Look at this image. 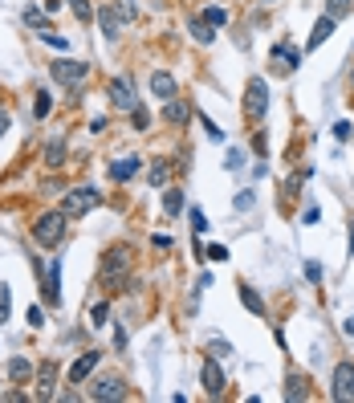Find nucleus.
I'll return each instance as SVG.
<instances>
[{
    "label": "nucleus",
    "mask_w": 354,
    "mask_h": 403,
    "mask_svg": "<svg viewBox=\"0 0 354 403\" xmlns=\"http://www.w3.org/2000/svg\"><path fill=\"white\" fill-rule=\"evenodd\" d=\"M188 118H192V106H188V102H176V98L163 102V123L179 127V123H188Z\"/></svg>",
    "instance_id": "17"
},
{
    "label": "nucleus",
    "mask_w": 354,
    "mask_h": 403,
    "mask_svg": "<svg viewBox=\"0 0 354 403\" xmlns=\"http://www.w3.org/2000/svg\"><path fill=\"white\" fill-rule=\"evenodd\" d=\"M25 318H29L33 330H41V326H45V310H41V306H29V314H25Z\"/></svg>",
    "instance_id": "34"
},
{
    "label": "nucleus",
    "mask_w": 354,
    "mask_h": 403,
    "mask_svg": "<svg viewBox=\"0 0 354 403\" xmlns=\"http://www.w3.org/2000/svg\"><path fill=\"white\" fill-rule=\"evenodd\" d=\"M342 330H346V334H350V339H354V314H350V318H346V326H342Z\"/></svg>",
    "instance_id": "46"
},
{
    "label": "nucleus",
    "mask_w": 354,
    "mask_h": 403,
    "mask_svg": "<svg viewBox=\"0 0 354 403\" xmlns=\"http://www.w3.org/2000/svg\"><path fill=\"white\" fill-rule=\"evenodd\" d=\"M318 216H322V208H318V204H309V208H306V216H302V220H306V225H318Z\"/></svg>",
    "instance_id": "44"
},
{
    "label": "nucleus",
    "mask_w": 354,
    "mask_h": 403,
    "mask_svg": "<svg viewBox=\"0 0 354 403\" xmlns=\"http://www.w3.org/2000/svg\"><path fill=\"white\" fill-rule=\"evenodd\" d=\"M192 228H195V232H208V216H204V212H200V208H192Z\"/></svg>",
    "instance_id": "37"
},
{
    "label": "nucleus",
    "mask_w": 354,
    "mask_h": 403,
    "mask_svg": "<svg viewBox=\"0 0 354 403\" xmlns=\"http://www.w3.org/2000/svg\"><path fill=\"white\" fill-rule=\"evenodd\" d=\"M53 387H57V363L45 358V363L37 367V399H53V395H57Z\"/></svg>",
    "instance_id": "11"
},
{
    "label": "nucleus",
    "mask_w": 354,
    "mask_h": 403,
    "mask_svg": "<svg viewBox=\"0 0 354 403\" xmlns=\"http://www.w3.org/2000/svg\"><path fill=\"white\" fill-rule=\"evenodd\" d=\"M139 167H143V159H139V155H122V159L110 163V179H114V183H127V179L139 176Z\"/></svg>",
    "instance_id": "14"
},
{
    "label": "nucleus",
    "mask_w": 354,
    "mask_h": 403,
    "mask_svg": "<svg viewBox=\"0 0 354 403\" xmlns=\"http://www.w3.org/2000/svg\"><path fill=\"white\" fill-rule=\"evenodd\" d=\"M167 176H171V167H167V163H151V183H155V188L167 183Z\"/></svg>",
    "instance_id": "31"
},
{
    "label": "nucleus",
    "mask_w": 354,
    "mask_h": 403,
    "mask_svg": "<svg viewBox=\"0 0 354 403\" xmlns=\"http://www.w3.org/2000/svg\"><path fill=\"white\" fill-rule=\"evenodd\" d=\"M8 306H13L8 302V285H0V322H8Z\"/></svg>",
    "instance_id": "39"
},
{
    "label": "nucleus",
    "mask_w": 354,
    "mask_h": 403,
    "mask_svg": "<svg viewBox=\"0 0 354 403\" xmlns=\"http://www.w3.org/2000/svg\"><path fill=\"white\" fill-rule=\"evenodd\" d=\"M98 363H102V355H98V351H86V355L69 367V383H74V387H78V383H86V379L98 371Z\"/></svg>",
    "instance_id": "13"
},
{
    "label": "nucleus",
    "mask_w": 354,
    "mask_h": 403,
    "mask_svg": "<svg viewBox=\"0 0 354 403\" xmlns=\"http://www.w3.org/2000/svg\"><path fill=\"white\" fill-rule=\"evenodd\" d=\"M90 399H98V403L127 399V383H122L118 375H102V379H94V387H90Z\"/></svg>",
    "instance_id": "7"
},
{
    "label": "nucleus",
    "mask_w": 354,
    "mask_h": 403,
    "mask_svg": "<svg viewBox=\"0 0 354 403\" xmlns=\"http://www.w3.org/2000/svg\"><path fill=\"white\" fill-rule=\"evenodd\" d=\"M244 167V155L241 151H232V155H228V171H241Z\"/></svg>",
    "instance_id": "43"
},
{
    "label": "nucleus",
    "mask_w": 354,
    "mask_h": 403,
    "mask_svg": "<svg viewBox=\"0 0 354 403\" xmlns=\"http://www.w3.org/2000/svg\"><path fill=\"white\" fill-rule=\"evenodd\" d=\"M41 41H45V45H53V49H62V53L69 49V41H65V37H57L53 29H41Z\"/></svg>",
    "instance_id": "30"
},
{
    "label": "nucleus",
    "mask_w": 354,
    "mask_h": 403,
    "mask_svg": "<svg viewBox=\"0 0 354 403\" xmlns=\"http://www.w3.org/2000/svg\"><path fill=\"white\" fill-rule=\"evenodd\" d=\"M106 127H110V123H106V114H98V118H90V127H86V130H90V135H102Z\"/></svg>",
    "instance_id": "41"
},
{
    "label": "nucleus",
    "mask_w": 354,
    "mask_h": 403,
    "mask_svg": "<svg viewBox=\"0 0 354 403\" xmlns=\"http://www.w3.org/2000/svg\"><path fill=\"white\" fill-rule=\"evenodd\" d=\"M49 74H53V81H62V86H78L90 74V65L78 62V57H57V62H49Z\"/></svg>",
    "instance_id": "6"
},
{
    "label": "nucleus",
    "mask_w": 354,
    "mask_h": 403,
    "mask_svg": "<svg viewBox=\"0 0 354 403\" xmlns=\"http://www.w3.org/2000/svg\"><path fill=\"white\" fill-rule=\"evenodd\" d=\"M265 110H269V81L249 78V86H244V114L249 118H265Z\"/></svg>",
    "instance_id": "4"
},
{
    "label": "nucleus",
    "mask_w": 354,
    "mask_h": 403,
    "mask_svg": "<svg viewBox=\"0 0 354 403\" xmlns=\"http://www.w3.org/2000/svg\"><path fill=\"white\" fill-rule=\"evenodd\" d=\"M330 399L334 403H350L354 399V363H338L330 375Z\"/></svg>",
    "instance_id": "5"
},
{
    "label": "nucleus",
    "mask_w": 354,
    "mask_h": 403,
    "mask_svg": "<svg viewBox=\"0 0 354 403\" xmlns=\"http://www.w3.org/2000/svg\"><path fill=\"white\" fill-rule=\"evenodd\" d=\"M130 123H135V130L151 127V114H147V106H135V110H130Z\"/></svg>",
    "instance_id": "29"
},
{
    "label": "nucleus",
    "mask_w": 354,
    "mask_h": 403,
    "mask_svg": "<svg viewBox=\"0 0 354 403\" xmlns=\"http://www.w3.org/2000/svg\"><path fill=\"white\" fill-rule=\"evenodd\" d=\"M151 94L159 98V102H167V98H176V94H179L176 78H171L167 69H155V74H151Z\"/></svg>",
    "instance_id": "15"
},
{
    "label": "nucleus",
    "mask_w": 354,
    "mask_h": 403,
    "mask_svg": "<svg viewBox=\"0 0 354 403\" xmlns=\"http://www.w3.org/2000/svg\"><path fill=\"white\" fill-rule=\"evenodd\" d=\"M98 204H102V192L86 183V188H74V192L62 195V216L65 220H81V216H86L90 208H98Z\"/></svg>",
    "instance_id": "1"
},
{
    "label": "nucleus",
    "mask_w": 354,
    "mask_h": 403,
    "mask_svg": "<svg viewBox=\"0 0 354 403\" xmlns=\"http://www.w3.org/2000/svg\"><path fill=\"white\" fill-rule=\"evenodd\" d=\"M200 383H204V391H208L212 399L216 395H224V387H228V379H224V367H220V358H204V367H200Z\"/></svg>",
    "instance_id": "8"
},
{
    "label": "nucleus",
    "mask_w": 354,
    "mask_h": 403,
    "mask_svg": "<svg viewBox=\"0 0 354 403\" xmlns=\"http://www.w3.org/2000/svg\"><path fill=\"white\" fill-rule=\"evenodd\" d=\"M200 123H204V130H208V139H216V143H220V139H224V135H220V127H216V123H212L208 114H200Z\"/></svg>",
    "instance_id": "38"
},
{
    "label": "nucleus",
    "mask_w": 354,
    "mask_h": 403,
    "mask_svg": "<svg viewBox=\"0 0 354 403\" xmlns=\"http://www.w3.org/2000/svg\"><path fill=\"white\" fill-rule=\"evenodd\" d=\"M41 293H45V306H62V257L49 265V273H41Z\"/></svg>",
    "instance_id": "9"
},
{
    "label": "nucleus",
    "mask_w": 354,
    "mask_h": 403,
    "mask_svg": "<svg viewBox=\"0 0 354 403\" xmlns=\"http://www.w3.org/2000/svg\"><path fill=\"white\" fill-rule=\"evenodd\" d=\"M306 277H309V281H314V285H318V281H322V277H326V269H322V265H318V261H306Z\"/></svg>",
    "instance_id": "36"
},
{
    "label": "nucleus",
    "mask_w": 354,
    "mask_h": 403,
    "mask_svg": "<svg viewBox=\"0 0 354 403\" xmlns=\"http://www.w3.org/2000/svg\"><path fill=\"white\" fill-rule=\"evenodd\" d=\"M334 139L346 143V139H350V123H334Z\"/></svg>",
    "instance_id": "42"
},
{
    "label": "nucleus",
    "mask_w": 354,
    "mask_h": 403,
    "mask_svg": "<svg viewBox=\"0 0 354 403\" xmlns=\"http://www.w3.org/2000/svg\"><path fill=\"white\" fill-rule=\"evenodd\" d=\"M269 57H273V69H277V74H293V69L302 65V53H297V45H290V41H277Z\"/></svg>",
    "instance_id": "10"
},
{
    "label": "nucleus",
    "mask_w": 354,
    "mask_h": 403,
    "mask_svg": "<svg viewBox=\"0 0 354 403\" xmlns=\"http://www.w3.org/2000/svg\"><path fill=\"white\" fill-rule=\"evenodd\" d=\"M208 355L212 358H228V355H232V346H228V342H220V339H212L208 342Z\"/></svg>",
    "instance_id": "33"
},
{
    "label": "nucleus",
    "mask_w": 354,
    "mask_h": 403,
    "mask_svg": "<svg viewBox=\"0 0 354 403\" xmlns=\"http://www.w3.org/2000/svg\"><path fill=\"white\" fill-rule=\"evenodd\" d=\"M41 159H45L49 171H57V167L65 163V139H49L45 151H41Z\"/></svg>",
    "instance_id": "18"
},
{
    "label": "nucleus",
    "mask_w": 354,
    "mask_h": 403,
    "mask_svg": "<svg viewBox=\"0 0 354 403\" xmlns=\"http://www.w3.org/2000/svg\"><path fill=\"white\" fill-rule=\"evenodd\" d=\"M8 135V110H0V139Z\"/></svg>",
    "instance_id": "45"
},
{
    "label": "nucleus",
    "mask_w": 354,
    "mask_h": 403,
    "mask_svg": "<svg viewBox=\"0 0 354 403\" xmlns=\"http://www.w3.org/2000/svg\"><path fill=\"white\" fill-rule=\"evenodd\" d=\"M49 13H41V8H33V4H25V25H33V29L41 33V29H49V21H45Z\"/></svg>",
    "instance_id": "25"
},
{
    "label": "nucleus",
    "mask_w": 354,
    "mask_h": 403,
    "mask_svg": "<svg viewBox=\"0 0 354 403\" xmlns=\"http://www.w3.org/2000/svg\"><path fill=\"white\" fill-rule=\"evenodd\" d=\"M350 8H354V0H326V13L334 16V21H342Z\"/></svg>",
    "instance_id": "27"
},
{
    "label": "nucleus",
    "mask_w": 354,
    "mask_h": 403,
    "mask_svg": "<svg viewBox=\"0 0 354 403\" xmlns=\"http://www.w3.org/2000/svg\"><path fill=\"white\" fill-rule=\"evenodd\" d=\"M33 375H37V367H33L29 358H13V363H8V379H13V383H29Z\"/></svg>",
    "instance_id": "21"
},
{
    "label": "nucleus",
    "mask_w": 354,
    "mask_h": 403,
    "mask_svg": "<svg viewBox=\"0 0 354 403\" xmlns=\"http://www.w3.org/2000/svg\"><path fill=\"white\" fill-rule=\"evenodd\" d=\"M188 29H192V37L200 41V45H212V41H216V29H212L204 16H192V21H188Z\"/></svg>",
    "instance_id": "20"
},
{
    "label": "nucleus",
    "mask_w": 354,
    "mask_h": 403,
    "mask_svg": "<svg viewBox=\"0 0 354 403\" xmlns=\"http://www.w3.org/2000/svg\"><path fill=\"white\" fill-rule=\"evenodd\" d=\"M122 16H135V8H130V4H102V8H98V21H102V37H106V41H118V37H122Z\"/></svg>",
    "instance_id": "3"
},
{
    "label": "nucleus",
    "mask_w": 354,
    "mask_h": 403,
    "mask_svg": "<svg viewBox=\"0 0 354 403\" xmlns=\"http://www.w3.org/2000/svg\"><path fill=\"white\" fill-rule=\"evenodd\" d=\"M232 204H236V212H249L253 204H257V195H253V192H241L236 200H232Z\"/></svg>",
    "instance_id": "35"
},
{
    "label": "nucleus",
    "mask_w": 354,
    "mask_h": 403,
    "mask_svg": "<svg viewBox=\"0 0 354 403\" xmlns=\"http://www.w3.org/2000/svg\"><path fill=\"white\" fill-rule=\"evenodd\" d=\"M110 102L118 106V110H135V106H139V98H135V86H130L127 78H114V81H110Z\"/></svg>",
    "instance_id": "12"
},
{
    "label": "nucleus",
    "mask_w": 354,
    "mask_h": 403,
    "mask_svg": "<svg viewBox=\"0 0 354 403\" xmlns=\"http://www.w3.org/2000/svg\"><path fill=\"white\" fill-rule=\"evenodd\" d=\"M106 318H110V302H94L90 306V326H106Z\"/></svg>",
    "instance_id": "26"
},
{
    "label": "nucleus",
    "mask_w": 354,
    "mask_h": 403,
    "mask_svg": "<svg viewBox=\"0 0 354 403\" xmlns=\"http://www.w3.org/2000/svg\"><path fill=\"white\" fill-rule=\"evenodd\" d=\"M334 25H338V21H334L330 13H326V16H318V25H314V33H309L306 49H318V45H326V41L334 37Z\"/></svg>",
    "instance_id": "16"
},
{
    "label": "nucleus",
    "mask_w": 354,
    "mask_h": 403,
    "mask_svg": "<svg viewBox=\"0 0 354 403\" xmlns=\"http://www.w3.org/2000/svg\"><path fill=\"white\" fill-rule=\"evenodd\" d=\"M241 306L249 310V314H257V318H265V297H261L253 285H241Z\"/></svg>",
    "instance_id": "19"
},
{
    "label": "nucleus",
    "mask_w": 354,
    "mask_h": 403,
    "mask_svg": "<svg viewBox=\"0 0 354 403\" xmlns=\"http://www.w3.org/2000/svg\"><path fill=\"white\" fill-rule=\"evenodd\" d=\"M65 225H69V220L62 216V208L45 212V216L33 225V241L41 244V249H57V244H62V237H65Z\"/></svg>",
    "instance_id": "2"
},
{
    "label": "nucleus",
    "mask_w": 354,
    "mask_h": 403,
    "mask_svg": "<svg viewBox=\"0 0 354 403\" xmlns=\"http://www.w3.org/2000/svg\"><path fill=\"white\" fill-rule=\"evenodd\" d=\"M163 212H167V216H179V212H183V192H179V188L163 192Z\"/></svg>",
    "instance_id": "24"
},
{
    "label": "nucleus",
    "mask_w": 354,
    "mask_h": 403,
    "mask_svg": "<svg viewBox=\"0 0 354 403\" xmlns=\"http://www.w3.org/2000/svg\"><path fill=\"white\" fill-rule=\"evenodd\" d=\"M49 106H53V98H49L45 90H41V94H37V102H33V114H37V118H45Z\"/></svg>",
    "instance_id": "32"
},
{
    "label": "nucleus",
    "mask_w": 354,
    "mask_h": 403,
    "mask_svg": "<svg viewBox=\"0 0 354 403\" xmlns=\"http://www.w3.org/2000/svg\"><path fill=\"white\" fill-rule=\"evenodd\" d=\"M285 399H309L306 375H290V379H285Z\"/></svg>",
    "instance_id": "22"
},
{
    "label": "nucleus",
    "mask_w": 354,
    "mask_h": 403,
    "mask_svg": "<svg viewBox=\"0 0 354 403\" xmlns=\"http://www.w3.org/2000/svg\"><path fill=\"white\" fill-rule=\"evenodd\" d=\"M350 86H354V65H350Z\"/></svg>",
    "instance_id": "47"
},
{
    "label": "nucleus",
    "mask_w": 354,
    "mask_h": 403,
    "mask_svg": "<svg viewBox=\"0 0 354 403\" xmlns=\"http://www.w3.org/2000/svg\"><path fill=\"white\" fill-rule=\"evenodd\" d=\"M232 253H228V244H212L208 249V261H228Z\"/></svg>",
    "instance_id": "40"
},
{
    "label": "nucleus",
    "mask_w": 354,
    "mask_h": 403,
    "mask_svg": "<svg viewBox=\"0 0 354 403\" xmlns=\"http://www.w3.org/2000/svg\"><path fill=\"white\" fill-rule=\"evenodd\" d=\"M265 4H277V0H265Z\"/></svg>",
    "instance_id": "48"
},
{
    "label": "nucleus",
    "mask_w": 354,
    "mask_h": 403,
    "mask_svg": "<svg viewBox=\"0 0 354 403\" xmlns=\"http://www.w3.org/2000/svg\"><path fill=\"white\" fill-rule=\"evenodd\" d=\"M204 21H208L212 29H228V8H220V4H212V8H204Z\"/></svg>",
    "instance_id": "23"
},
{
    "label": "nucleus",
    "mask_w": 354,
    "mask_h": 403,
    "mask_svg": "<svg viewBox=\"0 0 354 403\" xmlns=\"http://www.w3.org/2000/svg\"><path fill=\"white\" fill-rule=\"evenodd\" d=\"M69 8H74L78 21H94V4H90V0H69Z\"/></svg>",
    "instance_id": "28"
}]
</instances>
